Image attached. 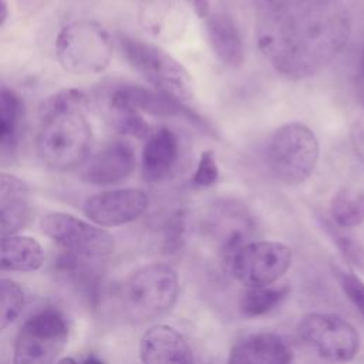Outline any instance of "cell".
Returning <instances> with one entry per match:
<instances>
[{
  "label": "cell",
  "mask_w": 364,
  "mask_h": 364,
  "mask_svg": "<svg viewBox=\"0 0 364 364\" xmlns=\"http://www.w3.org/2000/svg\"><path fill=\"white\" fill-rule=\"evenodd\" d=\"M148 203L146 193L139 189H111L87 198L82 209L91 222L114 228L138 219L146 210Z\"/></svg>",
  "instance_id": "12"
},
{
  "label": "cell",
  "mask_w": 364,
  "mask_h": 364,
  "mask_svg": "<svg viewBox=\"0 0 364 364\" xmlns=\"http://www.w3.org/2000/svg\"><path fill=\"white\" fill-rule=\"evenodd\" d=\"M320 156L316 134L304 124L290 122L273 134L267 146L272 173L286 185L303 183L314 171Z\"/></svg>",
  "instance_id": "6"
},
{
  "label": "cell",
  "mask_w": 364,
  "mask_h": 364,
  "mask_svg": "<svg viewBox=\"0 0 364 364\" xmlns=\"http://www.w3.org/2000/svg\"><path fill=\"white\" fill-rule=\"evenodd\" d=\"M135 165L132 146L125 141H114L85 161L80 179L95 186L117 185L129 178Z\"/></svg>",
  "instance_id": "13"
},
{
  "label": "cell",
  "mask_w": 364,
  "mask_h": 364,
  "mask_svg": "<svg viewBox=\"0 0 364 364\" xmlns=\"http://www.w3.org/2000/svg\"><path fill=\"white\" fill-rule=\"evenodd\" d=\"M206 18L209 43L216 57L228 67H239L245 60V47L233 18L225 13H213Z\"/></svg>",
  "instance_id": "17"
},
{
  "label": "cell",
  "mask_w": 364,
  "mask_h": 364,
  "mask_svg": "<svg viewBox=\"0 0 364 364\" xmlns=\"http://www.w3.org/2000/svg\"><path fill=\"white\" fill-rule=\"evenodd\" d=\"M357 81L361 87V92H364V46L361 48L360 53V58H358V65H357Z\"/></svg>",
  "instance_id": "31"
},
{
  "label": "cell",
  "mask_w": 364,
  "mask_h": 364,
  "mask_svg": "<svg viewBox=\"0 0 364 364\" xmlns=\"http://www.w3.org/2000/svg\"><path fill=\"white\" fill-rule=\"evenodd\" d=\"M121 53L155 90L186 104L193 97V81L186 68L161 47L144 40L118 34Z\"/></svg>",
  "instance_id": "5"
},
{
  "label": "cell",
  "mask_w": 364,
  "mask_h": 364,
  "mask_svg": "<svg viewBox=\"0 0 364 364\" xmlns=\"http://www.w3.org/2000/svg\"><path fill=\"white\" fill-rule=\"evenodd\" d=\"M330 233L334 239V243L340 249L341 255L358 270L364 273V246L353 236L330 229Z\"/></svg>",
  "instance_id": "24"
},
{
  "label": "cell",
  "mask_w": 364,
  "mask_h": 364,
  "mask_svg": "<svg viewBox=\"0 0 364 364\" xmlns=\"http://www.w3.org/2000/svg\"><path fill=\"white\" fill-rule=\"evenodd\" d=\"M24 117L21 97L9 87H0V154L13 152Z\"/></svg>",
  "instance_id": "19"
},
{
  "label": "cell",
  "mask_w": 364,
  "mask_h": 364,
  "mask_svg": "<svg viewBox=\"0 0 364 364\" xmlns=\"http://www.w3.org/2000/svg\"><path fill=\"white\" fill-rule=\"evenodd\" d=\"M82 364H104V363L97 357H88Z\"/></svg>",
  "instance_id": "34"
},
{
  "label": "cell",
  "mask_w": 364,
  "mask_h": 364,
  "mask_svg": "<svg viewBox=\"0 0 364 364\" xmlns=\"http://www.w3.org/2000/svg\"><path fill=\"white\" fill-rule=\"evenodd\" d=\"M87 111L88 97L75 88L61 90L43 101L37 152L46 166L68 172L90 158L92 129Z\"/></svg>",
  "instance_id": "2"
},
{
  "label": "cell",
  "mask_w": 364,
  "mask_h": 364,
  "mask_svg": "<svg viewBox=\"0 0 364 364\" xmlns=\"http://www.w3.org/2000/svg\"><path fill=\"white\" fill-rule=\"evenodd\" d=\"M179 293L176 272L165 263H151L134 272L119 290L125 316L136 323L156 318L172 309Z\"/></svg>",
  "instance_id": "3"
},
{
  "label": "cell",
  "mask_w": 364,
  "mask_h": 364,
  "mask_svg": "<svg viewBox=\"0 0 364 364\" xmlns=\"http://www.w3.org/2000/svg\"><path fill=\"white\" fill-rule=\"evenodd\" d=\"M189 3L192 4L195 13L202 17L206 18L210 13H209V0H189Z\"/></svg>",
  "instance_id": "30"
},
{
  "label": "cell",
  "mask_w": 364,
  "mask_h": 364,
  "mask_svg": "<svg viewBox=\"0 0 364 364\" xmlns=\"http://www.w3.org/2000/svg\"><path fill=\"white\" fill-rule=\"evenodd\" d=\"M68 334V321L58 309L37 310L26 318L16 337L13 364H55Z\"/></svg>",
  "instance_id": "7"
},
{
  "label": "cell",
  "mask_w": 364,
  "mask_h": 364,
  "mask_svg": "<svg viewBox=\"0 0 364 364\" xmlns=\"http://www.w3.org/2000/svg\"><path fill=\"white\" fill-rule=\"evenodd\" d=\"M107 107L109 115L121 112H146L161 118L179 117L189 121L196 128L212 134L209 124L198 112L155 88L151 90L138 84H119L108 94Z\"/></svg>",
  "instance_id": "10"
},
{
  "label": "cell",
  "mask_w": 364,
  "mask_h": 364,
  "mask_svg": "<svg viewBox=\"0 0 364 364\" xmlns=\"http://www.w3.org/2000/svg\"><path fill=\"white\" fill-rule=\"evenodd\" d=\"M44 263V250L31 236L0 237V272H34Z\"/></svg>",
  "instance_id": "18"
},
{
  "label": "cell",
  "mask_w": 364,
  "mask_h": 364,
  "mask_svg": "<svg viewBox=\"0 0 364 364\" xmlns=\"http://www.w3.org/2000/svg\"><path fill=\"white\" fill-rule=\"evenodd\" d=\"M55 364H77V361L74 358H71V357H63Z\"/></svg>",
  "instance_id": "33"
},
{
  "label": "cell",
  "mask_w": 364,
  "mask_h": 364,
  "mask_svg": "<svg viewBox=\"0 0 364 364\" xmlns=\"http://www.w3.org/2000/svg\"><path fill=\"white\" fill-rule=\"evenodd\" d=\"M351 21L338 0H272L257 23L259 48L291 80L321 71L344 48Z\"/></svg>",
  "instance_id": "1"
},
{
  "label": "cell",
  "mask_w": 364,
  "mask_h": 364,
  "mask_svg": "<svg viewBox=\"0 0 364 364\" xmlns=\"http://www.w3.org/2000/svg\"><path fill=\"white\" fill-rule=\"evenodd\" d=\"M24 300V291L16 282L0 279V333L18 317Z\"/></svg>",
  "instance_id": "22"
},
{
  "label": "cell",
  "mask_w": 364,
  "mask_h": 364,
  "mask_svg": "<svg viewBox=\"0 0 364 364\" xmlns=\"http://www.w3.org/2000/svg\"><path fill=\"white\" fill-rule=\"evenodd\" d=\"M219 178V168L216 164L215 152L205 151L202 152L198 166L192 175V183L198 188L212 186Z\"/></svg>",
  "instance_id": "25"
},
{
  "label": "cell",
  "mask_w": 364,
  "mask_h": 364,
  "mask_svg": "<svg viewBox=\"0 0 364 364\" xmlns=\"http://www.w3.org/2000/svg\"><path fill=\"white\" fill-rule=\"evenodd\" d=\"M340 283L346 296L364 317V283L355 274L346 272H340Z\"/></svg>",
  "instance_id": "28"
},
{
  "label": "cell",
  "mask_w": 364,
  "mask_h": 364,
  "mask_svg": "<svg viewBox=\"0 0 364 364\" xmlns=\"http://www.w3.org/2000/svg\"><path fill=\"white\" fill-rule=\"evenodd\" d=\"M361 98H363V102H364V92H361Z\"/></svg>",
  "instance_id": "35"
},
{
  "label": "cell",
  "mask_w": 364,
  "mask_h": 364,
  "mask_svg": "<svg viewBox=\"0 0 364 364\" xmlns=\"http://www.w3.org/2000/svg\"><path fill=\"white\" fill-rule=\"evenodd\" d=\"M23 199H28L27 185L14 175L0 172V208Z\"/></svg>",
  "instance_id": "26"
},
{
  "label": "cell",
  "mask_w": 364,
  "mask_h": 364,
  "mask_svg": "<svg viewBox=\"0 0 364 364\" xmlns=\"http://www.w3.org/2000/svg\"><path fill=\"white\" fill-rule=\"evenodd\" d=\"M290 287L287 283L277 286L247 287L240 297L239 309L245 317H257L269 313L277 304H280L289 294Z\"/></svg>",
  "instance_id": "21"
},
{
  "label": "cell",
  "mask_w": 364,
  "mask_h": 364,
  "mask_svg": "<svg viewBox=\"0 0 364 364\" xmlns=\"http://www.w3.org/2000/svg\"><path fill=\"white\" fill-rule=\"evenodd\" d=\"M7 17H9L7 0H0V26H3L6 23Z\"/></svg>",
  "instance_id": "32"
},
{
  "label": "cell",
  "mask_w": 364,
  "mask_h": 364,
  "mask_svg": "<svg viewBox=\"0 0 364 364\" xmlns=\"http://www.w3.org/2000/svg\"><path fill=\"white\" fill-rule=\"evenodd\" d=\"M179 158V141L176 134L161 127L149 134L142 149L141 172L146 182H159L169 176Z\"/></svg>",
  "instance_id": "16"
},
{
  "label": "cell",
  "mask_w": 364,
  "mask_h": 364,
  "mask_svg": "<svg viewBox=\"0 0 364 364\" xmlns=\"http://www.w3.org/2000/svg\"><path fill=\"white\" fill-rule=\"evenodd\" d=\"M114 43L108 30L91 18L65 24L55 37V55L60 65L74 75L104 71L112 58Z\"/></svg>",
  "instance_id": "4"
},
{
  "label": "cell",
  "mask_w": 364,
  "mask_h": 364,
  "mask_svg": "<svg viewBox=\"0 0 364 364\" xmlns=\"http://www.w3.org/2000/svg\"><path fill=\"white\" fill-rule=\"evenodd\" d=\"M41 229L65 252L88 259L102 260L115 249V240L107 230L68 213L44 216Z\"/></svg>",
  "instance_id": "11"
},
{
  "label": "cell",
  "mask_w": 364,
  "mask_h": 364,
  "mask_svg": "<svg viewBox=\"0 0 364 364\" xmlns=\"http://www.w3.org/2000/svg\"><path fill=\"white\" fill-rule=\"evenodd\" d=\"M33 206L28 199L17 200L0 208V237L16 235L31 219Z\"/></svg>",
  "instance_id": "23"
},
{
  "label": "cell",
  "mask_w": 364,
  "mask_h": 364,
  "mask_svg": "<svg viewBox=\"0 0 364 364\" xmlns=\"http://www.w3.org/2000/svg\"><path fill=\"white\" fill-rule=\"evenodd\" d=\"M185 220L181 212L172 215L164 229V252L176 253L183 245Z\"/></svg>",
  "instance_id": "27"
},
{
  "label": "cell",
  "mask_w": 364,
  "mask_h": 364,
  "mask_svg": "<svg viewBox=\"0 0 364 364\" xmlns=\"http://www.w3.org/2000/svg\"><path fill=\"white\" fill-rule=\"evenodd\" d=\"M291 264V249L274 240L246 242L232 256L228 267L246 287L276 283Z\"/></svg>",
  "instance_id": "8"
},
{
  "label": "cell",
  "mask_w": 364,
  "mask_h": 364,
  "mask_svg": "<svg viewBox=\"0 0 364 364\" xmlns=\"http://www.w3.org/2000/svg\"><path fill=\"white\" fill-rule=\"evenodd\" d=\"M297 333L320 357L333 363H348L360 350L357 330L337 314L309 313L300 318Z\"/></svg>",
  "instance_id": "9"
},
{
  "label": "cell",
  "mask_w": 364,
  "mask_h": 364,
  "mask_svg": "<svg viewBox=\"0 0 364 364\" xmlns=\"http://www.w3.org/2000/svg\"><path fill=\"white\" fill-rule=\"evenodd\" d=\"M291 358V347L282 336L263 331L239 340L226 364H290Z\"/></svg>",
  "instance_id": "15"
},
{
  "label": "cell",
  "mask_w": 364,
  "mask_h": 364,
  "mask_svg": "<svg viewBox=\"0 0 364 364\" xmlns=\"http://www.w3.org/2000/svg\"><path fill=\"white\" fill-rule=\"evenodd\" d=\"M330 215L340 228H354L364 222V191L355 186L338 189L330 202Z\"/></svg>",
  "instance_id": "20"
},
{
  "label": "cell",
  "mask_w": 364,
  "mask_h": 364,
  "mask_svg": "<svg viewBox=\"0 0 364 364\" xmlns=\"http://www.w3.org/2000/svg\"><path fill=\"white\" fill-rule=\"evenodd\" d=\"M139 358L142 364H195V355L186 338L166 324H156L142 334Z\"/></svg>",
  "instance_id": "14"
},
{
  "label": "cell",
  "mask_w": 364,
  "mask_h": 364,
  "mask_svg": "<svg viewBox=\"0 0 364 364\" xmlns=\"http://www.w3.org/2000/svg\"><path fill=\"white\" fill-rule=\"evenodd\" d=\"M350 138H351V145H353V149H354L355 155L364 164V119L357 121L351 127Z\"/></svg>",
  "instance_id": "29"
}]
</instances>
